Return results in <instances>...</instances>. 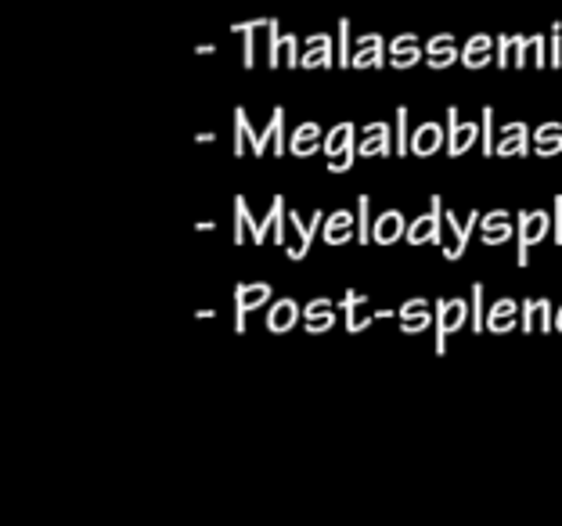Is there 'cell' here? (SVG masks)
Here are the masks:
<instances>
[{"label":"cell","mask_w":562,"mask_h":526,"mask_svg":"<svg viewBox=\"0 0 562 526\" xmlns=\"http://www.w3.org/2000/svg\"><path fill=\"white\" fill-rule=\"evenodd\" d=\"M389 152H396V141H393L389 134L368 137V141H361V148H357L361 159H378V155H389Z\"/></svg>","instance_id":"25"},{"label":"cell","mask_w":562,"mask_h":526,"mask_svg":"<svg viewBox=\"0 0 562 526\" xmlns=\"http://www.w3.org/2000/svg\"><path fill=\"white\" fill-rule=\"evenodd\" d=\"M527 65H534V69H545L548 65V47H545V36H523V51H519V69H527Z\"/></svg>","instance_id":"18"},{"label":"cell","mask_w":562,"mask_h":526,"mask_svg":"<svg viewBox=\"0 0 562 526\" xmlns=\"http://www.w3.org/2000/svg\"><path fill=\"white\" fill-rule=\"evenodd\" d=\"M415 65H426V47L389 51V69H415Z\"/></svg>","instance_id":"28"},{"label":"cell","mask_w":562,"mask_h":526,"mask_svg":"<svg viewBox=\"0 0 562 526\" xmlns=\"http://www.w3.org/2000/svg\"><path fill=\"white\" fill-rule=\"evenodd\" d=\"M479 141V123H462L458 105H447V155L458 159Z\"/></svg>","instance_id":"8"},{"label":"cell","mask_w":562,"mask_h":526,"mask_svg":"<svg viewBox=\"0 0 562 526\" xmlns=\"http://www.w3.org/2000/svg\"><path fill=\"white\" fill-rule=\"evenodd\" d=\"M288 227L296 231V242L288 245V260H306V253H310V245H314L317 231L325 227V213L314 210L306 220H303L299 213H288Z\"/></svg>","instance_id":"5"},{"label":"cell","mask_w":562,"mask_h":526,"mask_svg":"<svg viewBox=\"0 0 562 526\" xmlns=\"http://www.w3.org/2000/svg\"><path fill=\"white\" fill-rule=\"evenodd\" d=\"M325 227H357V216L346 210H332L325 216Z\"/></svg>","instance_id":"43"},{"label":"cell","mask_w":562,"mask_h":526,"mask_svg":"<svg viewBox=\"0 0 562 526\" xmlns=\"http://www.w3.org/2000/svg\"><path fill=\"white\" fill-rule=\"evenodd\" d=\"M468 321V303L466 300H440L437 303V353H447V339Z\"/></svg>","instance_id":"4"},{"label":"cell","mask_w":562,"mask_h":526,"mask_svg":"<svg viewBox=\"0 0 562 526\" xmlns=\"http://www.w3.org/2000/svg\"><path fill=\"white\" fill-rule=\"evenodd\" d=\"M267 22H271V18H249V22H235V25H231L235 33H242V65H246V69L256 65V33L267 29Z\"/></svg>","instance_id":"16"},{"label":"cell","mask_w":562,"mask_h":526,"mask_svg":"<svg viewBox=\"0 0 562 526\" xmlns=\"http://www.w3.org/2000/svg\"><path fill=\"white\" fill-rule=\"evenodd\" d=\"M354 137H357V126H354V123H339V126H332V130L325 134L321 152H325V155H336V152H343V148H354Z\"/></svg>","instance_id":"19"},{"label":"cell","mask_w":562,"mask_h":526,"mask_svg":"<svg viewBox=\"0 0 562 526\" xmlns=\"http://www.w3.org/2000/svg\"><path fill=\"white\" fill-rule=\"evenodd\" d=\"M332 62H339V55H336L332 47H314V51H303L299 69H325V65H332Z\"/></svg>","instance_id":"27"},{"label":"cell","mask_w":562,"mask_h":526,"mask_svg":"<svg viewBox=\"0 0 562 526\" xmlns=\"http://www.w3.org/2000/svg\"><path fill=\"white\" fill-rule=\"evenodd\" d=\"M411 47H422L415 33H400V36H393V40H389V51H411Z\"/></svg>","instance_id":"47"},{"label":"cell","mask_w":562,"mask_h":526,"mask_svg":"<svg viewBox=\"0 0 562 526\" xmlns=\"http://www.w3.org/2000/svg\"><path fill=\"white\" fill-rule=\"evenodd\" d=\"M404 234H407V220H404L400 210H389L382 213V216H375L372 223L375 245H396V242H404Z\"/></svg>","instance_id":"13"},{"label":"cell","mask_w":562,"mask_h":526,"mask_svg":"<svg viewBox=\"0 0 562 526\" xmlns=\"http://www.w3.org/2000/svg\"><path fill=\"white\" fill-rule=\"evenodd\" d=\"M404 242H411V245H444V199L440 195H429V213H422V216H415L407 223Z\"/></svg>","instance_id":"2"},{"label":"cell","mask_w":562,"mask_h":526,"mask_svg":"<svg viewBox=\"0 0 562 526\" xmlns=\"http://www.w3.org/2000/svg\"><path fill=\"white\" fill-rule=\"evenodd\" d=\"M483 51H494V36H487V33H476V36H468L466 47H462V62L476 58V55H483Z\"/></svg>","instance_id":"36"},{"label":"cell","mask_w":562,"mask_h":526,"mask_svg":"<svg viewBox=\"0 0 562 526\" xmlns=\"http://www.w3.org/2000/svg\"><path fill=\"white\" fill-rule=\"evenodd\" d=\"M494 155H497V159H523V155H530V137H508V141H497Z\"/></svg>","instance_id":"30"},{"label":"cell","mask_w":562,"mask_h":526,"mask_svg":"<svg viewBox=\"0 0 562 526\" xmlns=\"http://www.w3.org/2000/svg\"><path fill=\"white\" fill-rule=\"evenodd\" d=\"M479 234H483V238H479L483 245H505L508 238H516V227L505 223V227H490V231H479Z\"/></svg>","instance_id":"38"},{"label":"cell","mask_w":562,"mask_h":526,"mask_svg":"<svg viewBox=\"0 0 562 526\" xmlns=\"http://www.w3.org/2000/svg\"><path fill=\"white\" fill-rule=\"evenodd\" d=\"M372 199H368V195H361V199H357V242H361V245H368V242H372Z\"/></svg>","instance_id":"31"},{"label":"cell","mask_w":562,"mask_h":526,"mask_svg":"<svg viewBox=\"0 0 562 526\" xmlns=\"http://www.w3.org/2000/svg\"><path fill=\"white\" fill-rule=\"evenodd\" d=\"M505 223H512L508 210H494V213H483V216H479V231H490V227H505Z\"/></svg>","instance_id":"42"},{"label":"cell","mask_w":562,"mask_h":526,"mask_svg":"<svg viewBox=\"0 0 562 526\" xmlns=\"http://www.w3.org/2000/svg\"><path fill=\"white\" fill-rule=\"evenodd\" d=\"M336 314H339V311H336ZM336 314H317V317H306V324H303V328H306L310 335H325V332H328V328L336 324Z\"/></svg>","instance_id":"41"},{"label":"cell","mask_w":562,"mask_h":526,"mask_svg":"<svg viewBox=\"0 0 562 526\" xmlns=\"http://www.w3.org/2000/svg\"><path fill=\"white\" fill-rule=\"evenodd\" d=\"M556 332H562V317H556Z\"/></svg>","instance_id":"57"},{"label":"cell","mask_w":562,"mask_h":526,"mask_svg":"<svg viewBox=\"0 0 562 526\" xmlns=\"http://www.w3.org/2000/svg\"><path fill=\"white\" fill-rule=\"evenodd\" d=\"M336 311H339V303H332V300L321 296V300H310V303L303 307V321H306V317H317V314H336Z\"/></svg>","instance_id":"40"},{"label":"cell","mask_w":562,"mask_h":526,"mask_svg":"<svg viewBox=\"0 0 562 526\" xmlns=\"http://www.w3.org/2000/svg\"><path fill=\"white\" fill-rule=\"evenodd\" d=\"M519 51H523V36H497V65L501 69H519Z\"/></svg>","instance_id":"21"},{"label":"cell","mask_w":562,"mask_h":526,"mask_svg":"<svg viewBox=\"0 0 562 526\" xmlns=\"http://www.w3.org/2000/svg\"><path fill=\"white\" fill-rule=\"evenodd\" d=\"M354 307H368V296H365V293H357V289L343 293V300H339V311H354Z\"/></svg>","instance_id":"46"},{"label":"cell","mask_w":562,"mask_h":526,"mask_svg":"<svg viewBox=\"0 0 562 526\" xmlns=\"http://www.w3.org/2000/svg\"><path fill=\"white\" fill-rule=\"evenodd\" d=\"M479 216L483 213L472 210V216L468 220H458L451 210H444V223H447V242L440 245V253L447 256V260H462L468 249V238L476 234V227H479Z\"/></svg>","instance_id":"3"},{"label":"cell","mask_w":562,"mask_h":526,"mask_svg":"<svg viewBox=\"0 0 562 526\" xmlns=\"http://www.w3.org/2000/svg\"><path fill=\"white\" fill-rule=\"evenodd\" d=\"M321 126L317 123H303V126H296L292 130V137H288V152L292 155H299V159H310L314 152H321Z\"/></svg>","instance_id":"15"},{"label":"cell","mask_w":562,"mask_h":526,"mask_svg":"<svg viewBox=\"0 0 562 526\" xmlns=\"http://www.w3.org/2000/svg\"><path fill=\"white\" fill-rule=\"evenodd\" d=\"M195 141H198V144H213V141H216V134H213V130H198V134H195Z\"/></svg>","instance_id":"54"},{"label":"cell","mask_w":562,"mask_h":526,"mask_svg":"<svg viewBox=\"0 0 562 526\" xmlns=\"http://www.w3.org/2000/svg\"><path fill=\"white\" fill-rule=\"evenodd\" d=\"M285 227H288V210H285V199L275 195L267 216L253 223V245H264L267 238H275L278 245H285V242H288V238H285Z\"/></svg>","instance_id":"9"},{"label":"cell","mask_w":562,"mask_h":526,"mask_svg":"<svg viewBox=\"0 0 562 526\" xmlns=\"http://www.w3.org/2000/svg\"><path fill=\"white\" fill-rule=\"evenodd\" d=\"M552 137H562V123H541L534 130V141H552Z\"/></svg>","instance_id":"49"},{"label":"cell","mask_w":562,"mask_h":526,"mask_svg":"<svg viewBox=\"0 0 562 526\" xmlns=\"http://www.w3.org/2000/svg\"><path fill=\"white\" fill-rule=\"evenodd\" d=\"M314 47H332V36L328 33H314L303 40V51H314Z\"/></svg>","instance_id":"51"},{"label":"cell","mask_w":562,"mask_h":526,"mask_svg":"<svg viewBox=\"0 0 562 526\" xmlns=\"http://www.w3.org/2000/svg\"><path fill=\"white\" fill-rule=\"evenodd\" d=\"M552 65L562 69V22H552Z\"/></svg>","instance_id":"48"},{"label":"cell","mask_w":562,"mask_h":526,"mask_svg":"<svg viewBox=\"0 0 562 526\" xmlns=\"http://www.w3.org/2000/svg\"><path fill=\"white\" fill-rule=\"evenodd\" d=\"M523 332H556V307L552 300H527L523 303V321H519Z\"/></svg>","instance_id":"12"},{"label":"cell","mask_w":562,"mask_h":526,"mask_svg":"<svg viewBox=\"0 0 562 526\" xmlns=\"http://www.w3.org/2000/svg\"><path fill=\"white\" fill-rule=\"evenodd\" d=\"M386 62V47H372V51H354L350 69H382Z\"/></svg>","instance_id":"34"},{"label":"cell","mask_w":562,"mask_h":526,"mask_svg":"<svg viewBox=\"0 0 562 526\" xmlns=\"http://www.w3.org/2000/svg\"><path fill=\"white\" fill-rule=\"evenodd\" d=\"M375 317H378V311H375V314H361V307H354V311H346V332H350V335H357V332H365V328L372 324Z\"/></svg>","instance_id":"39"},{"label":"cell","mask_w":562,"mask_h":526,"mask_svg":"<svg viewBox=\"0 0 562 526\" xmlns=\"http://www.w3.org/2000/svg\"><path fill=\"white\" fill-rule=\"evenodd\" d=\"M321 242L328 249H339L346 242H357V234H354V227H321Z\"/></svg>","instance_id":"35"},{"label":"cell","mask_w":562,"mask_h":526,"mask_svg":"<svg viewBox=\"0 0 562 526\" xmlns=\"http://www.w3.org/2000/svg\"><path fill=\"white\" fill-rule=\"evenodd\" d=\"M378 134H389V123H365V126H361V141L378 137Z\"/></svg>","instance_id":"52"},{"label":"cell","mask_w":562,"mask_h":526,"mask_svg":"<svg viewBox=\"0 0 562 526\" xmlns=\"http://www.w3.org/2000/svg\"><path fill=\"white\" fill-rule=\"evenodd\" d=\"M422 311H429V300H426V296H411V300L396 311V317L404 321V317H415V314H422Z\"/></svg>","instance_id":"45"},{"label":"cell","mask_w":562,"mask_h":526,"mask_svg":"<svg viewBox=\"0 0 562 526\" xmlns=\"http://www.w3.org/2000/svg\"><path fill=\"white\" fill-rule=\"evenodd\" d=\"M455 62H462L458 44H455V47H447V51H426V69H451Z\"/></svg>","instance_id":"32"},{"label":"cell","mask_w":562,"mask_h":526,"mask_svg":"<svg viewBox=\"0 0 562 526\" xmlns=\"http://www.w3.org/2000/svg\"><path fill=\"white\" fill-rule=\"evenodd\" d=\"M437 324V311H422V314H415V317H404L400 321V332L404 335H422L426 328H433Z\"/></svg>","instance_id":"33"},{"label":"cell","mask_w":562,"mask_h":526,"mask_svg":"<svg viewBox=\"0 0 562 526\" xmlns=\"http://www.w3.org/2000/svg\"><path fill=\"white\" fill-rule=\"evenodd\" d=\"M444 141H447V130L440 123H418V130H411V155L429 159L444 148Z\"/></svg>","instance_id":"11"},{"label":"cell","mask_w":562,"mask_h":526,"mask_svg":"<svg viewBox=\"0 0 562 526\" xmlns=\"http://www.w3.org/2000/svg\"><path fill=\"white\" fill-rule=\"evenodd\" d=\"M271 296H275V293H271L267 282H253V285L238 282V285H235V332H238V335H246V314L256 311V307H264Z\"/></svg>","instance_id":"6"},{"label":"cell","mask_w":562,"mask_h":526,"mask_svg":"<svg viewBox=\"0 0 562 526\" xmlns=\"http://www.w3.org/2000/svg\"><path fill=\"white\" fill-rule=\"evenodd\" d=\"M253 213H249V203L246 195H235V245H246L253 242Z\"/></svg>","instance_id":"20"},{"label":"cell","mask_w":562,"mask_h":526,"mask_svg":"<svg viewBox=\"0 0 562 526\" xmlns=\"http://www.w3.org/2000/svg\"><path fill=\"white\" fill-rule=\"evenodd\" d=\"M267 58H271V69H275V65H278V69H299V36L281 33L278 44L267 51Z\"/></svg>","instance_id":"17"},{"label":"cell","mask_w":562,"mask_h":526,"mask_svg":"<svg viewBox=\"0 0 562 526\" xmlns=\"http://www.w3.org/2000/svg\"><path fill=\"white\" fill-rule=\"evenodd\" d=\"M519 321H523V303H516V300H497L490 311H487V332H494V335H508V332H516L519 328Z\"/></svg>","instance_id":"10"},{"label":"cell","mask_w":562,"mask_h":526,"mask_svg":"<svg viewBox=\"0 0 562 526\" xmlns=\"http://www.w3.org/2000/svg\"><path fill=\"white\" fill-rule=\"evenodd\" d=\"M556 216H552V223H556V245H562V195H556Z\"/></svg>","instance_id":"53"},{"label":"cell","mask_w":562,"mask_h":526,"mask_svg":"<svg viewBox=\"0 0 562 526\" xmlns=\"http://www.w3.org/2000/svg\"><path fill=\"white\" fill-rule=\"evenodd\" d=\"M472 300H468V328L479 335V332H487V307H483V285L479 282H472V293H468Z\"/></svg>","instance_id":"23"},{"label":"cell","mask_w":562,"mask_h":526,"mask_svg":"<svg viewBox=\"0 0 562 526\" xmlns=\"http://www.w3.org/2000/svg\"><path fill=\"white\" fill-rule=\"evenodd\" d=\"M195 231H216V223H213V220H198Z\"/></svg>","instance_id":"55"},{"label":"cell","mask_w":562,"mask_h":526,"mask_svg":"<svg viewBox=\"0 0 562 526\" xmlns=\"http://www.w3.org/2000/svg\"><path fill=\"white\" fill-rule=\"evenodd\" d=\"M393 141H396V152L393 155H411V126H407V108H396V119H393Z\"/></svg>","instance_id":"24"},{"label":"cell","mask_w":562,"mask_h":526,"mask_svg":"<svg viewBox=\"0 0 562 526\" xmlns=\"http://www.w3.org/2000/svg\"><path fill=\"white\" fill-rule=\"evenodd\" d=\"M556 317H562V307H559V311H556Z\"/></svg>","instance_id":"58"},{"label":"cell","mask_w":562,"mask_h":526,"mask_svg":"<svg viewBox=\"0 0 562 526\" xmlns=\"http://www.w3.org/2000/svg\"><path fill=\"white\" fill-rule=\"evenodd\" d=\"M354 159H357V148H343V152L328 155V174H346L354 166Z\"/></svg>","instance_id":"37"},{"label":"cell","mask_w":562,"mask_h":526,"mask_svg":"<svg viewBox=\"0 0 562 526\" xmlns=\"http://www.w3.org/2000/svg\"><path fill=\"white\" fill-rule=\"evenodd\" d=\"M213 51H216L213 44H198V47H195V55H213Z\"/></svg>","instance_id":"56"},{"label":"cell","mask_w":562,"mask_h":526,"mask_svg":"<svg viewBox=\"0 0 562 526\" xmlns=\"http://www.w3.org/2000/svg\"><path fill=\"white\" fill-rule=\"evenodd\" d=\"M271 144H275V155H285V148H288V141H285V108L281 105L271 112V123H267L264 134L253 130V137H249V155L264 159V155L271 152Z\"/></svg>","instance_id":"7"},{"label":"cell","mask_w":562,"mask_h":526,"mask_svg":"<svg viewBox=\"0 0 562 526\" xmlns=\"http://www.w3.org/2000/svg\"><path fill=\"white\" fill-rule=\"evenodd\" d=\"M249 137H253L249 115H246V108H235V155H238V159L246 155V144H249Z\"/></svg>","instance_id":"29"},{"label":"cell","mask_w":562,"mask_h":526,"mask_svg":"<svg viewBox=\"0 0 562 526\" xmlns=\"http://www.w3.org/2000/svg\"><path fill=\"white\" fill-rule=\"evenodd\" d=\"M447 47H455V36H451V33H437V36L426 44V51H447Z\"/></svg>","instance_id":"50"},{"label":"cell","mask_w":562,"mask_h":526,"mask_svg":"<svg viewBox=\"0 0 562 526\" xmlns=\"http://www.w3.org/2000/svg\"><path fill=\"white\" fill-rule=\"evenodd\" d=\"M336 55H339V65H343V69H350V62H354V36H350V22H346V18L339 22V36H336Z\"/></svg>","instance_id":"26"},{"label":"cell","mask_w":562,"mask_h":526,"mask_svg":"<svg viewBox=\"0 0 562 526\" xmlns=\"http://www.w3.org/2000/svg\"><path fill=\"white\" fill-rule=\"evenodd\" d=\"M299 317H303V311H299L296 300H275V307L267 311V332L271 335H285V332H292L299 324Z\"/></svg>","instance_id":"14"},{"label":"cell","mask_w":562,"mask_h":526,"mask_svg":"<svg viewBox=\"0 0 562 526\" xmlns=\"http://www.w3.org/2000/svg\"><path fill=\"white\" fill-rule=\"evenodd\" d=\"M552 227H556L552 216L541 210L519 213V216H516V263H519V267L530 263V249H534L537 242H545Z\"/></svg>","instance_id":"1"},{"label":"cell","mask_w":562,"mask_h":526,"mask_svg":"<svg viewBox=\"0 0 562 526\" xmlns=\"http://www.w3.org/2000/svg\"><path fill=\"white\" fill-rule=\"evenodd\" d=\"M479 148H483V155H494V148H497V123H494V108L490 105L483 108V115H479Z\"/></svg>","instance_id":"22"},{"label":"cell","mask_w":562,"mask_h":526,"mask_svg":"<svg viewBox=\"0 0 562 526\" xmlns=\"http://www.w3.org/2000/svg\"><path fill=\"white\" fill-rule=\"evenodd\" d=\"M562 152V137H552V141H534V155L537 159H552Z\"/></svg>","instance_id":"44"}]
</instances>
